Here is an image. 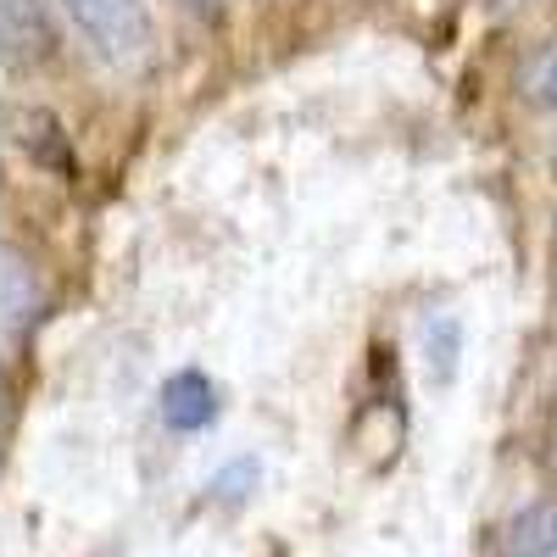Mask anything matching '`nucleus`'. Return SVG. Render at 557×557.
Masks as SVG:
<instances>
[{
    "label": "nucleus",
    "mask_w": 557,
    "mask_h": 557,
    "mask_svg": "<svg viewBox=\"0 0 557 557\" xmlns=\"http://www.w3.org/2000/svg\"><path fill=\"white\" fill-rule=\"evenodd\" d=\"M73 28L96 45V57L112 67H134L151 51V17L146 0H62Z\"/></svg>",
    "instance_id": "1"
},
{
    "label": "nucleus",
    "mask_w": 557,
    "mask_h": 557,
    "mask_svg": "<svg viewBox=\"0 0 557 557\" xmlns=\"http://www.w3.org/2000/svg\"><path fill=\"white\" fill-rule=\"evenodd\" d=\"M157 412L173 435H201L218 424V385L201 374V368H178V374L162 380Z\"/></svg>",
    "instance_id": "2"
},
{
    "label": "nucleus",
    "mask_w": 557,
    "mask_h": 557,
    "mask_svg": "<svg viewBox=\"0 0 557 557\" xmlns=\"http://www.w3.org/2000/svg\"><path fill=\"white\" fill-rule=\"evenodd\" d=\"M496 557H557V496L507 519V530L496 535Z\"/></svg>",
    "instance_id": "3"
},
{
    "label": "nucleus",
    "mask_w": 557,
    "mask_h": 557,
    "mask_svg": "<svg viewBox=\"0 0 557 557\" xmlns=\"http://www.w3.org/2000/svg\"><path fill=\"white\" fill-rule=\"evenodd\" d=\"M51 51H57V28H51L39 0H7V57H12V67L17 62L34 67Z\"/></svg>",
    "instance_id": "4"
},
{
    "label": "nucleus",
    "mask_w": 557,
    "mask_h": 557,
    "mask_svg": "<svg viewBox=\"0 0 557 557\" xmlns=\"http://www.w3.org/2000/svg\"><path fill=\"white\" fill-rule=\"evenodd\" d=\"M34 307H39V285H34V273H28V262H23L17 251H7V330H12V335L34 318Z\"/></svg>",
    "instance_id": "5"
},
{
    "label": "nucleus",
    "mask_w": 557,
    "mask_h": 557,
    "mask_svg": "<svg viewBox=\"0 0 557 557\" xmlns=\"http://www.w3.org/2000/svg\"><path fill=\"white\" fill-rule=\"evenodd\" d=\"M424 351L435 357V374L446 380V374H451V362H457V351H462V323H457L451 312L424 318Z\"/></svg>",
    "instance_id": "6"
},
{
    "label": "nucleus",
    "mask_w": 557,
    "mask_h": 557,
    "mask_svg": "<svg viewBox=\"0 0 557 557\" xmlns=\"http://www.w3.org/2000/svg\"><path fill=\"white\" fill-rule=\"evenodd\" d=\"M257 480H262V462H257V457H235V462H223V469L212 474L207 496H212V502H246V496L257 491Z\"/></svg>",
    "instance_id": "7"
},
{
    "label": "nucleus",
    "mask_w": 557,
    "mask_h": 557,
    "mask_svg": "<svg viewBox=\"0 0 557 557\" xmlns=\"http://www.w3.org/2000/svg\"><path fill=\"white\" fill-rule=\"evenodd\" d=\"M524 84H530V96H535L541 107H557V45H552V51L530 67V78H524Z\"/></svg>",
    "instance_id": "8"
},
{
    "label": "nucleus",
    "mask_w": 557,
    "mask_h": 557,
    "mask_svg": "<svg viewBox=\"0 0 557 557\" xmlns=\"http://www.w3.org/2000/svg\"><path fill=\"white\" fill-rule=\"evenodd\" d=\"M184 7H190V12H201V17H212V12L223 7V0H184Z\"/></svg>",
    "instance_id": "9"
},
{
    "label": "nucleus",
    "mask_w": 557,
    "mask_h": 557,
    "mask_svg": "<svg viewBox=\"0 0 557 557\" xmlns=\"http://www.w3.org/2000/svg\"><path fill=\"white\" fill-rule=\"evenodd\" d=\"M552 162H557V151H552Z\"/></svg>",
    "instance_id": "10"
},
{
    "label": "nucleus",
    "mask_w": 557,
    "mask_h": 557,
    "mask_svg": "<svg viewBox=\"0 0 557 557\" xmlns=\"http://www.w3.org/2000/svg\"><path fill=\"white\" fill-rule=\"evenodd\" d=\"M552 462H557V457H552Z\"/></svg>",
    "instance_id": "11"
}]
</instances>
